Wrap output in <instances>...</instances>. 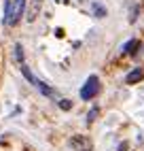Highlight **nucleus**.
Returning <instances> with one entry per match:
<instances>
[{"instance_id": "1", "label": "nucleus", "mask_w": 144, "mask_h": 151, "mask_svg": "<svg viewBox=\"0 0 144 151\" xmlns=\"http://www.w3.org/2000/svg\"><path fill=\"white\" fill-rule=\"evenodd\" d=\"M98 92H100V79L96 75H91L85 81V85L81 87V98H83V100H91V98L98 96Z\"/></svg>"}, {"instance_id": "2", "label": "nucleus", "mask_w": 144, "mask_h": 151, "mask_svg": "<svg viewBox=\"0 0 144 151\" xmlns=\"http://www.w3.org/2000/svg\"><path fill=\"white\" fill-rule=\"evenodd\" d=\"M70 147L74 149V151H93V143H91V138L89 136H72L70 138Z\"/></svg>"}, {"instance_id": "3", "label": "nucleus", "mask_w": 144, "mask_h": 151, "mask_svg": "<svg viewBox=\"0 0 144 151\" xmlns=\"http://www.w3.org/2000/svg\"><path fill=\"white\" fill-rule=\"evenodd\" d=\"M24 11H26V0H13V11H11V19H9V26L19 24V19H21Z\"/></svg>"}, {"instance_id": "4", "label": "nucleus", "mask_w": 144, "mask_h": 151, "mask_svg": "<svg viewBox=\"0 0 144 151\" xmlns=\"http://www.w3.org/2000/svg\"><path fill=\"white\" fill-rule=\"evenodd\" d=\"M40 9H43V0H30V4H28V9H26V19H28V24L36 22Z\"/></svg>"}, {"instance_id": "5", "label": "nucleus", "mask_w": 144, "mask_h": 151, "mask_svg": "<svg viewBox=\"0 0 144 151\" xmlns=\"http://www.w3.org/2000/svg\"><path fill=\"white\" fill-rule=\"evenodd\" d=\"M36 89H38V92H40V94H43V96H47V98H53V100H59V94L55 92V89H53V87H49L47 83H43V81H38V85H36Z\"/></svg>"}, {"instance_id": "6", "label": "nucleus", "mask_w": 144, "mask_h": 151, "mask_svg": "<svg viewBox=\"0 0 144 151\" xmlns=\"http://www.w3.org/2000/svg\"><path fill=\"white\" fill-rule=\"evenodd\" d=\"M142 79H144V70H142V68H133L131 73L125 77V81H127L129 85H133V83H140Z\"/></svg>"}, {"instance_id": "7", "label": "nucleus", "mask_w": 144, "mask_h": 151, "mask_svg": "<svg viewBox=\"0 0 144 151\" xmlns=\"http://www.w3.org/2000/svg\"><path fill=\"white\" fill-rule=\"evenodd\" d=\"M123 51H125L127 55H136V53L140 51V41H138V38H131V41H127L125 47H123Z\"/></svg>"}, {"instance_id": "8", "label": "nucleus", "mask_w": 144, "mask_h": 151, "mask_svg": "<svg viewBox=\"0 0 144 151\" xmlns=\"http://www.w3.org/2000/svg\"><path fill=\"white\" fill-rule=\"evenodd\" d=\"M91 13H93L98 19H102V17H106V6L104 4H102V2H98V0H96V2H91Z\"/></svg>"}, {"instance_id": "9", "label": "nucleus", "mask_w": 144, "mask_h": 151, "mask_svg": "<svg viewBox=\"0 0 144 151\" xmlns=\"http://www.w3.org/2000/svg\"><path fill=\"white\" fill-rule=\"evenodd\" d=\"M19 66H21V73H24V77H26V79H28V81H30V83H32L34 87H36V85H38V81H40V79H36V77L32 75V70H30V68H28L26 64H19Z\"/></svg>"}, {"instance_id": "10", "label": "nucleus", "mask_w": 144, "mask_h": 151, "mask_svg": "<svg viewBox=\"0 0 144 151\" xmlns=\"http://www.w3.org/2000/svg\"><path fill=\"white\" fill-rule=\"evenodd\" d=\"M11 11H13V0H6L4 4V24L9 26V19H11Z\"/></svg>"}, {"instance_id": "11", "label": "nucleus", "mask_w": 144, "mask_h": 151, "mask_svg": "<svg viewBox=\"0 0 144 151\" xmlns=\"http://www.w3.org/2000/svg\"><path fill=\"white\" fill-rule=\"evenodd\" d=\"M13 49H15V60L19 64H24V47H21V43H17Z\"/></svg>"}, {"instance_id": "12", "label": "nucleus", "mask_w": 144, "mask_h": 151, "mask_svg": "<svg viewBox=\"0 0 144 151\" xmlns=\"http://www.w3.org/2000/svg\"><path fill=\"white\" fill-rule=\"evenodd\" d=\"M57 104H59L61 111H70V109H72V100H68V98H59Z\"/></svg>"}, {"instance_id": "13", "label": "nucleus", "mask_w": 144, "mask_h": 151, "mask_svg": "<svg viewBox=\"0 0 144 151\" xmlns=\"http://www.w3.org/2000/svg\"><path fill=\"white\" fill-rule=\"evenodd\" d=\"M98 113H100V111H98V106H93V109H91L89 113H87V124H93V122H96V117H98Z\"/></svg>"}, {"instance_id": "14", "label": "nucleus", "mask_w": 144, "mask_h": 151, "mask_svg": "<svg viewBox=\"0 0 144 151\" xmlns=\"http://www.w3.org/2000/svg\"><path fill=\"white\" fill-rule=\"evenodd\" d=\"M138 13H140V6H133V9H131V13H129V22H131V24L138 19Z\"/></svg>"}, {"instance_id": "15", "label": "nucleus", "mask_w": 144, "mask_h": 151, "mask_svg": "<svg viewBox=\"0 0 144 151\" xmlns=\"http://www.w3.org/2000/svg\"><path fill=\"white\" fill-rule=\"evenodd\" d=\"M119 151H127V143H121L119 145Z\"/></svg>"}]
</instances>
